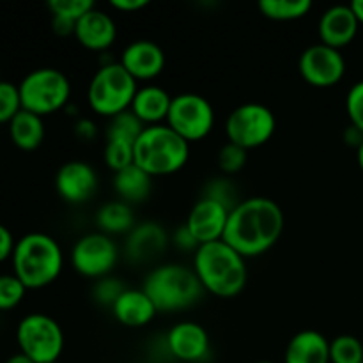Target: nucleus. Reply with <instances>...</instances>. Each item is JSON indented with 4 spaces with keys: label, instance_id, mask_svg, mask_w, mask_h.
<instances>
[{
    "label": "nucleus",
    "instance_id": "obj_1",
    "mask_svg": "<svg viewBox=\"0 0 363 363\" xmlns=\"http://www.w3.org/2000/svg\"><path fill=\"white\" fill-rule=\"evenodd\" d=\"M284 211L273 199L248 197L229 213L222 240L245 259L266 254L282 238Z\"/></svg>",
    "mask_w": 363,
    "mask_h": 363
},
{
    "label": "nucleus",
    "instance_id": "obj_2",
    "mask_svg": "<svg viewBox=\"0 0 363 363\" xmlns=\"http://www.w3.org/2000/svg\"><path fill=\"white\" fill-rule=\"evenodd\" d=\"M194 272L204 293L234 298L248 280L247 259L223 240L204 243L194 252Z\"/></svg>",
    "mask_w": 363,
    "mask_h": 363
},
{
    "label": "nucleus",
    "instance_id": "obj_3",
    "mask_svg": "<svg viewBox=\"0 0 363 363\" xmlns=\"http://www.w3.org/2000/svg\"><path fill=\"white\" fill-rule=\"evenodd\" d=\"M13 273L27 289H43L55 282L64 268L59 241L45 233H28L14 245Z\"/></svg>",
    "mask_w": 363,
    "mask_h": 363
},
{
    "label": "nucleus",
    "instance_id": "obj_4",
    "mask_svg": "<svg viewBox=\"0 0 363 363\" xmlns=\"http://www.w3.org/2000/svg\"><path fill=\"white\" fill-rule=\"evenodd\" d=\"M190 158V142L167 124L145 126L135 142V165L151 177L170 176L183 169Z\"/></svg>",
    "mask_w": 363,
    "mask_h": 363
},
{
    "label": "nucleus",
    "instance_id": "obj_5",
    "mask_svg": "<svg viewBox=\"0 0 363 363\" xmlns=\"http://www.w3.org/2000/svg\"><path fill=\"white\" fill-rule=\"evenodd\" d=\"M144 293L151 298L158 312H177L190 308L204 294L194 268L169 262L147 273L142 284Z\"/></svg>",
    "mask_w": 363,
    "mask_h": 363
},
{
    "label": "nucleus",
    "instance_id": "obj_6",
    "mask_svg": "<svg viewBox=\"0 0 363 363\" xmlns=\"http://www.w3.org/2000/svg\"><path fill=\"white\" fill-rule=\"evenodd\" d=\"M138 91L137 80L126 71L119 60L103 62L92 74L87 87L89 106L98 116L113 117L130 110Z\"/></svg>",
    "mask_w": 363,
    "mask_h": 363
},
{
    "label": "nucleus",
    "instance_id": "obj_7",
    "mask_svg": "<svg viewBox=\"0 0 363 363\" xmlns=\"http://www.w3.org/2000/svg\"><path fill=\"white\" fill-rule=\"evenodd\" d=\"M18 89L23 110L41 117L64 108L71 98L69 78L57 67L32 69L18 84Z\"/></svg>",
    "mask_w": 363,
    "mask_h": 363
},
{
    "label": "nucleus",
    "instance_id": "obj_8",
    "mask_svg": "<svg viewBox=\"0 0 363 363\" xmlns=\"http://www.w3.org/2000/svg\"><path fill=\"white\" fill-rule=\"evenodd\" d=\"M16 342L20 353L34 363L59 362L64 351L62 326L48 314H27L16 328Z\"/></svg>",
    "mask_w": 363,
    "mask_h": 363
},
{
    "label": "nucleus",
    "instance_id": "obj_9",
    "mask_svg": "<svg viewBox=\"0 0 363 363\" xmlns=\"http://www.w3.org/2000/svg\"><path fill=\"white\" fill-rule=\"evenodd\" d=\"M277 130V117L269 106L257 101H248L236 106L225 121V133L230 144L245 151L255 149L269 142Z\"/></svg>",
    "mask_w": 363,
    "mask_h": 363
},
{
    "label": "nucleus",
    "instance_id": "obj_10",
    "mask_svg": "<svg viewBox=\"0 0 363 363\" xmlns=\"http://www.w3.org/2000/svg\"><path fill=\"white\" fill-rule=\"evenodd\" d=\"M167 126L172 128L186 142L202 140L215 126V108L204 96L197 92H183L172 98Z\"/></svg>",
    "mask_w": 363,
    "mask_h": 363
},
{
    "label": "nucleus",
    "instance_id": "obj_11",
    "mask_svg": "<svg viewBox=\"0 0 363 363\" xmlns=\"http://www.w3.org/2000/svg\"><path fill=\"white\" fill-rule=\"evenodd\" d=\"M119 261V248L106 234L87 233L74 241L71 248V266L85 279L99 280L108 277Z\"/></svg>",
    "mask_w": 363,
    "mask_h": 363
},
{
    "label": "nucleus",
    "instance_id": "obj_12",
    "mask_svg": "<svg viewBox=\"0 0 363 363\" xmlns=\"http://www.w3.org/2000/svg\"><path fill=\"white\" fill-rule=\"evenodd\" d=\"M298 69L307 84L319 89L333 87L346 74V59L340 50L315 43L303 50L298 60Z\"/></svg>",
    "mask_w": 363,
    "mask_h": 363
},
{
    "label": "nucleus",
    "instance_id": "obj_13",
    "mask_svg": "<svg viewBox=\"0 0 363 363\" xmlns=\"http://www.w3.org/2000/svg\"><path fill=\"white\" fill-rule=\"evenodd\" d=\"M98 174L94 167L82 160H71L60 165L55 174V190L67 204H84L98 191Z\"/></svg>",
    "mask_w": 363,
    "mask_h": 363
},
{
    "label": "nucleus",
    "instance_id": "obj_14",
    "mask_svg": "<svg viewBox=\"0 0 363 363\" xmlns=\"http://www.w3.org/2000/svg\"><path fill=\"white\" fill-rule=\"evenodd\" d=\"M167 347L176 360L197 363L209 357L211 339L204 326L199 323L181 321L167 333Z\"/></svg>",
    "mask_w": 363,
    "mask_h": 363
},
{
    "label": "nucleus",
    "instance_id": "obj_15",
    "mask_svg": "<svg viewBox=\"0 0 363 363\" xmlns=\"http://www.w3.org/2000/svg\"><path fill=\"white\" fill-rule=\"evenodd\" d=\"M229 209L211 199L201 197L194 206L186 218V227L191 230L201 245L218 241L225 233L227 220H229Z\"/></svg>",
    "mask_w": 363,
    "mask_h": 363
},
{
    "label": "nucleus",
    "instance_id": "obj_16",
    "mask_svg": "<svg viewBox=\"0 0 363 363\" xmlns=\"http://www.w3.org/2000/svg\"><path fill=\"white\" fill-rule=\"evenodd\" d=\"M119 62L135 80H152L163 71L167 62L162 46L149 39H137L124 46Z\"/></svg>",
    "mask_w": 363,
    "mask_h": 363
},
{
    "label": "nucleus",
    "instance_id": "obj_17",
    "mask_svg": "<svg viewBox=\"0 0 363 363\" xmlns=\"http://www.w3.org/2000/svg\"><path fill=\"white\" fill-rule=\"evenodd\" d=\"M358 28H360V21L350 4L347 6L337 4V6L328 7L321 14L318 23L319 39L323 45H328L337 50L350 45L357 38Z\"/></svg>",
    "mask_w": 363,
    "mask_h": 363
},
{
    "label": "nucleus",
    "instance_id": "obj_18",
    "mask_svg": "<svg viewBox=\"0 0 363 363\" xmlns=\"http://www.w3.org/2000/svg\"><path fill=\"white\" fill-rule=\"evenodd\" d=\"M74 38L84 48L92 50V52H106L116 43V20L106 11L92 7L77 21Z\"/></svg>",
    "mask_w": 363,
    "mask_h": 363
},
{
    "label": "nucleus",
    "instance_id": "obj_19",
    "mask_svg": "<svg viewBox=\"0 0 363 363\" xmlns=\"http://www.w3.org/2000/svg\"><path fill=\"white\" fill-rule=\"evenodd\" d=\"M169 234L158 222L137 223L128 233L126 255L133 262H151L169 247Z\"/></svg>",
    "mask_w": 363,
    "mask_h": 363
},
{
    "label": "nucleus",
    "instance_id": "obj_20",
    "mask_svg": "<svg viewBox=\"0 0 363 363\" xmlns=\"http://www.w3.org/2000/svg\"><path fill=\"white\" fill-rule=\"evenodd\" d=\"M112 314L117 321L128 328H142L149 325L158 314L151 298L144 293V289H130L128 287L119 300L113 303Z\"/></svg>",
    "mask_w": 363,
    "mask_h": 363
},
{
    "label": "nucleus",
    "instance_id": "obj_21",
    "mask_svg": "<svg viewBox=\"0 0 363 363\" xmlns=\"http://www.w3.org/2000/svg\"><path fill=\"white\" fill-rule=\"evenodd\" d=\"M284 363H330V340L318 330H301L287 342Z\"/></svg>",
    "mask_w": 363,
    "mask_h": 363
},
{
    "label": "nucleus",
    "instance_id": "obj_22",
    "mask_svg": "<svg viewBox=\"0 0 363 363\" xmlns=\"http://www.w3.org/2000/svg\"><path fill=\"white\" fill-rule=\"evenodd\" d=\"M172 98L174 96L160 85H142L135 94L130 110L145 126L162 124V121H167L169 116Z\"/></svg>",
    "mask_w": 363,
    "mask_h": 363
},
{
    "label": "nucleus",
    "instance_id": "obj_23",
    "mask_svg": "<svg viewBox=\"0 0 363 363\" xmlns=\"http://www.w3.org/2000/svg\"><path fill=\"white\" fill-rule=\"evenodd\" d=\"M152 188V177L138 165H130L126 169L113 172V190L121 201L128 204L144 202Z\"/></svg>",
    "mask_w": 363,
    "mask_h": 363
},
{
    "label": "nucleus",
    "instance_id": "obj_24",
    "mask_svg": "<svg viewBox=\"0 0 363 363\" xmlns=\"http://www.w3.org/2000/svg\"><path fill=\"white\" fill-rule=\"evenodd\" d=\"M9 137L21 151H34L45 140V121L28 110H20L9 123Z\"/></svg>",
    "mask_w": 363,
    "mask_h": 363
},
{
    "label": "nucleus",
    "instance_id": "obj_25",
    "mask_svg": "<svg viewBox=\"0 0 363 363\" xmlns=\"http://www.w3.org/2000/svg\"><path fill=\"white\" fill-rule=\"evenodd\" d=\"M96 225H98L99 233L112 238L117 234H128L137 223H135L131 206L121 199H116V201L101 204V208L96 213Z\"/></svg>",
    "mask_w": 363,
    "mask_h": 363
},
{
    "label": "nucleus",
    "instance_id": "obj_26",
    "mask_svg": "<svg viewBox=\"0 0 363 363\" xmlns=\"http://www.w3.org/2000/svg\"><path fill=\"white\" fill-rule=\"evenodd\" d=\"M145 124L135 116L131 110L121 112L117 116L110 117L108 124H106L105 137L106 140H119L128 142V144H135L140 133L144 131Z\"/></svg>",
    "mask_w": 363,
    "mask_h": 363
},
{
    "label": "nucleus",
    "instance_id": "obj_27",
    "mask_svg": "<svg viewBox=\"0 0 363 363\" xmlns=\"http://www.w3.org/2000/svg\"><path fill=\"white\" fill-rule=\"evenodd\" d=\"M312 9L311 0H261L259 11L269 20L289 21L303 18Z\"/></svg>",
    "mask_w": 363,
    "mask_h": 363
},
{
    "label": "nucleus",
    "instance_id": "obj_28",
    "mask_svg": "<svg viewBox=\"0 0 363 363\" xmlns=\"http://www.w3.org/2000/svg\"><path fill=\"white\" fill-rule=\"evenodd\" d=\"M330 363H363L362 340L347 333L330 340Z\"/></svg>",
    "mask_w": 363,
    "mask_h": 363
},
{
    "label": "nucleus",
    "instance_id": "obj_29",
    "mask_svg": "<svg viewBox=\"0 0 363 363\" xmlns=\"http://www.w3.org/2000/svg\"><path fill=\"white\" fill-rule=\"evenodd\" d=\"M202 197L211 199V201L225 206L229 211H233V209L240 204L236 186H234V183L230 181V177L227 176L213 177L211 181H208L204 186V191H202Z\"/></svg>",
    "mask_w": 363,
    "mask_h": 363
},
{
    "label": "nucleus",
    "instance_id": "obj_30",
    "mask_svg": "<svg viewBox=\"0 0 363 363\" xmlns=\"http://www.w3.org/2000/svg\"><path fill=\"white\" fill-rule=\"evenodd\" d=\"M103 158L108 169L113 172L126 169V167L135 163V144H128V142L119 140H106L105 151H103Z\"/></svg>",
    "mask_w": 363,
    "mask_h": 363
},
{
    "label": "nucleus",
    "instance_id": "obj_31",
    "mask_svg": "<svg viewBox=\"0 0 363 363\" xmlns=\"http://www.w3.org/2000/svg\"><path fill=\"white\" fill-rule=\"evenodd\" d=\"M128 287L124 286V282L117 277L108 275L103 277V279L96 280L94 286H92V298H94L96 303H99L101 307H113L117 300L121 298V294L126 291Z\"/></svg>",
    "mask_w": 363,
    "mask_h": 363
},
{
    "label": "nucleus",
    "instance_id": "obj_32",
    "mask_svg": "<svg viewBox=\"0 0 363 363\" xmlns=\"http://www.w3.org/2000/svg\"><path fill=\"white\" fill-rule=\"evenodd\" d=\"M92 7H96L92 0H50L48 2L52 18L71 21V23H77Z\"/></svg>",
    "mask_w": 363,
    "mask_h": 363
},
{
    "label": "nucleus",
    "instance_id": "obj_33",
    "mask_svg": "<svg viewBox=\"0 0 363 363\" xmlns=\"http://www.w3.org/2000/svg\"><path fill=\"white\" fill-rule=\"evenodd\" d=\"M27 287L14 273L0 275V311H13L23 301Z\"/></svg>",
    "mask_w": 363,
    "mask_h": 363
},
{
    "label": "nucleus",
    "instance_id": "obj_34",
    "mask_svg": "<svg viewBox=\"0 0 363 363\" xmlns=\"http://www.w3.org/2000/svg\"><path fill=\"white\" fill-rule=\"evenodd\" d=\"M20 110H23V106H21L18 85L13 82L0 80V124H9Z\"/></svg>",
    "mask_w": 363,
    "mask_h": 363
},
{
    "label": "nucleus",
    "instance_id": "obj_35",
    "mask_svg": "<svg viewBox=\"0 0 363 363\" xmlns=\"http://www.w3.org/2000/svg\"><path fill=\"white\" fill-rule=\"evenodd\" d=\"M247 152L248 151H245L243 147L230 144V142L223 144L218 151V158H216L218 160V169L222 170L223 176L230 177L241 172L243 167L247 165Z\"/></svg>",
    "mask_w": 363,
    "mask_h": 363
},
{
    "label": "nucleus",
    "instance_id": "obj_36",
    "mask_svg": "<svg viewBox=\"0 0 363 363\" xmlns=\"http://www.w3.org/2000/svg\"><path fill=\"white\" fill-rule=\"evenodd\" d=\"M346 112L351 121V126H354L363 133V80L357 82L347 91Z\"/></svg>",
    "mask_w": 363,
    "mask_h": 363
},
{
    "label": "nucleus",
    "instance_id": "obj_37",
    "mask_svg": "<svg viewBox=\"0 0 363 363\" xmlns=\"http://www.w3.org/2000/svg\"><path fill=\"white\" fill-rule=\"evenodd\" d=\"M170 241H172L174 247H177L179 250H184V252H195L199 247H201V243H199L197 238L191 234V230L188 229L186 223H183V225H179L176 230H174L172 240Z\"/></svg>",
    "mask_w": 363,
    "mask_h": 363
},
{
    "label": "nucleus",
    "instance_id": "obj_38",
    "mask_svg": "<svg viewBox=\"0 0 363 363\" xmlns=\"http://www.w3.org/2000/svg\"><path fill=\"white\" fill-rule=\"evenodd\" d=\"M73 130H74V135L84 142L94 140L96 133H98V128H96L94 121L87 119V117H80V119L74 123Z\"/></svg>",
    "mask_w": 363,
    "mask_h": 363
},
{
    "label": "nucleus",
    "instance_id": "obj_39",
    "mask_svg": "<svg viewBox=\"0 0 363 363\" xmlns=\"http://www.w3.org/2000/svg\"><path fill=\"white\" fill-rule=\"evenodd\" d=\"M14 245H16V241H14L13 233L4 223H0V262L13 257Z\"/></svg>",
    "mask_w": 363,
    "mask_h": 363
},
{
    "label": "nucleus",
    "instance_id": "obj_40",
    "mask_svg": "<svg viewBox=\"0 0 363 363\" xmlns=\"http://www.w3.org/2000/svg\"><path fill=\"white\" fill-rule=\"evenodd\" d=\"M149 6V0H110V7L124 13H135L138 9H144Z\"/></svg>",
    "mask_w": 363,
    "mask_h": 363
},
{
    "label": "nucleus",
    "instance_id": "obj_41",
    "mask_svg": "<svg viewBox=\"0 0 363 363\" xmlns=\"http://www.w3.org/2000/svg\"><path fill=\"white\" fill-rule=\"evenodd\" d=\"M350 6H351V9L354 11V14H357L358 21H360V25H362L363 23V0H353Z\"/></svg>",
    "mask_w": 363,
    "mask_h": 363
},
{
    "label": "nucleus",
    "instance_id": "obj_42",
    "mask_svg": "<svg viewBox=\"0 0 363 363\" xmlns=\"http://www.w3.org/2000/svg\"><path fill=\"white\" fill-rule=\"evenodd\" d=\"M6 363H34V362H32L28 357H25L23 353H16V354H13L11 358H7Z\"/></svg>",
    "mask_w": 363,
    "mask_h": 363
},
{
    "label": "nucleus",
    "instance_id": "obj_43",
    "mask_svg": "<svg viewBox=\"0 0 363 363\" xmlns=\"http://www.w3.org/2000/svg\"><path fill=\"white\" fill-rule=\"evenodd\" d=\"M357 160H358V165H360V170L363 172V140L357 147Z\"/></svg>",
    "mask_w": 363,
    "mask_h": 363
},
{
    "label": "nucleus",
    "instance_id": "obj_44",
    "mask_svg": "<svg viewBox=\"0 0 363 363\" xmlns=\"http://www.w3.org/2000/svg\"><path fill=\"white\" fill-rule=\"evenodd\" d=\"M257 363H275V362H266V360H264V362H257Z\"/></svg>",
    "mask_w": 363,
    "mask_h": 363
},
{
    "label": "nucleus",
    "instance_id": "obj_45",
    "mask_svg": "<svg viewBox=\"0 0 363 363\" xmlns=\"http://www.w3.org/2000/svg\"><path fill=\"white\" fill-rule=\"evenodd\" d=\"M53 363H60V362H53Z\"/></svg>",
    "mask_w": 363,
    "mask_h": 363
},
{
    "label": "nucleus",
    "instance_id": "obj_46",
    "mask_svg": "<svg viewBox=\"0 0 363 363\" xmlns=\"http://www.w3.org/2000/svg\"><path fill=\"white\" fill-rule=\"evenodd\" d=\"M0 80H2V78H0Z\"/></svg>",
    "mask_w": 363,
    "mask_h": 363
}]
</instances>
